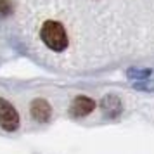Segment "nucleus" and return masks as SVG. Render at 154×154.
Masks as SVG:
<instances>
[{
    "label": "nucleus",
    "mask_w": 154,
    "mask_h": 154,
    "mask_svg": "<svg viewBox=\"0 0 154 154\" xmlns=\"http://www.w3.org/2000/svg\"><path fill=\"white\" fill-rule=\"evenodd\" d=\"M42 42L54 52H63L68 47V35L61 23L57 21H45L40 29Z\"/></svg>",
    "instance_id": "obj_1"
},
{
    "label": "nucleus",
    "mask_w": 154,
    "mask_h": 154,
    "mask_svg": "<svg viewBox=\"0 0 154 154\" xmlns=\"http://www.w3.org/2000/svg\"><path fill=\"white\" fill-rule=\"evenodd\" d=\"M0 126L5 132H14L19 126V114L16 107L2 97H0Z\"/></svg>",
    "instance_id": "obj_2"
},
{
    "label": "nucleus",
    "mask_w": 154,
    "mask_h": 154,
    "mask_svg": "<svg viewBox=\"0 0 154 154\" xmlns=\"http://www.w3.org/2000/svg\"><path fill=\"white\" fill-rule=\"evenodd\" d=\"M29 111H31V116H33L35 121H38V123H47L50 118L52 109H50L49 102L45 99H35L31 102V109Z\"/></svg>",
    "instance_id": "obj_3"
},
{
    "label": "nucleus",
    "mask_w": 154,
    "mask_h": 154,
    "mask_svg": "<svg viewBox=\"0 0 154 154\" xmlns=\"http://www.w3.org/2000/svg\"><path fill=\"white\" fill-rule=\"evenodd\" d=\"M94 109H95V102L87 95H78L73 100V106H71V111H73L75 116H87Z\"/></svg>",
    "instance_id": "obj_4"
},
{
    "label": "nucleus",
    "mask_w": 154,
    "mask_h": 154,
    "mask_svg": "<svg viewBox=\"0 0 154 154\" xmlns=\"http://www.w3.org/2000/svg\"><path fill=\"white\" fill-rule=\"evenodd\" d=\"M100 109L104 111L106 116H109V118H116L119 112H121V100H119L118 95H112V94H109V95H106L104 99H102V102H100Z\"/></svg>",
    "instance_id": "obj_5"
},
{
    "label": "nucleus",
    "mask_w": 154,
    "mask_h": 154,
    "mask_svg": "<svg viewBox=\"0 0 154 154\" xmlns=\"http://www.w3.org/2000/svg\"><path fill=\"white\" fill-rule=\"evenodd\" d=\"M151 75H152V69H149V68H130L126 71V76L130 80H137V82H144Z\"/></svg>",
    "instance_id": "obj_6"
},
{
    "label": "nucleus",
    "mask_w": 154,
    "mask_h": 154,
    "mask_svg": "<svg viewBox=\"0 0 154 154\" xmlns=\"http://www.w3.org/2000/svg\"><path fill=\"white\" fill-rule=\"evenodd\" d=\"M12 11H14L12 0H0V17H7V16H11Z\"/></svg>",
    "instance_id": "obj_7"
},
{
    "label": "nucleus",
    "mask_w": 154,
    "mask_h": 154,
    "mask_svg": "<svg viewBox=\"0 0 154 154\" xmlns=\"http://www.w3.org/2000/svg\"><path fill=\"white\" fill-rule=\"evenodd\" d=\"M137 90H144V92H152L154 90V82H149V80H144V82H137L133 85Z\"/></svg>",
    "instance_id": "obj_8"
}]
</instances>
